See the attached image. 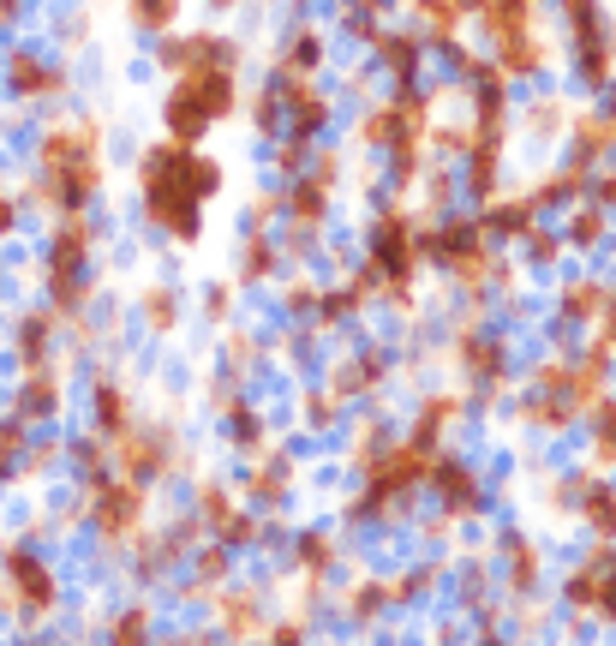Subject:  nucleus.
I'll list each match as a JSON object with an SVG mask.
<instances>
[{
  "instance_id": "obj_13",
  "label": "nucleus",
  "mask_w": 616,
  "mask_h": 646,
  "mask_svg": "<svg viewBox=\"0 0 616 646\" xmlns=\"http://www.w3.org/2000/svg\"><path fill=\"white\" fill-rule=\"evenodd\" d=\"M288 479H293V461H288V455H263L258 473L246 479V497H258V503H282Z\"/></svg>"
},
{
  "instance_id": "obj_30",
  "label": "nucleus",
  "mask_w": 616,
  "mask_h": 646,
  "mask_svg": "<svg viewBox=\"0 0 616 646\" xmlns=\"http://www.w3.org/2000/svg\"><path fill=\"white\" fill-rule=\"evenodd\" d=\"M19 7H24V0H0V24H12V19H19Z\"/></svg>"
},
{
  "instance_id": "obj_14",
  "label": "nucleus",
  "mask_w": 616,
  "mask_h": 646,
  "mask_svg": "<svg viewBox=\"0 0 616 646\" xmlns=\"http://www.w3.org/2000/svg\"><path fill=\"white\" fill-rule=\"evenodd\" d=\"M425 7V37L437 42V49H449L455 31H461V19H467V0H419Z\"/></svg>"
},
{
  "instance_id": "obj_27",
  "label": "nucleus",
  "mask_w": 616,
  "mask_h": 646,
  "mask_svg": "<svg viewBox=\"0 0 616 646\" xmlns=\"http://www.w3.org/2000/svg\"><path fill=\"white\" fill-rule=\"evenodd\" d=\"M144 628H150V616H144V611H132V616H121V623H114V640H138Z\"/></svg>"
},
{
  "instance_id": "obj_15",
  "label": "nucleus",
  "mask_w": 616,
  "mask_h": 646,
  "mask_svg": "<svg viewBox=\"0 0 616 646\" xmlns=\"http://www.w3.org/2000/svg\"><path fill=\"white\" fill-rule=\"evenodd\" d=\"M324 204H330V186L305 180V186H293V192H288V216L300 228H317V222H324Z\"/></svg>"
},
{
  "instance_id": "obj_26",
  "label": "nucleus",
  "mask_w": 616,
  "mask_h": 646,
  "mask_svg": "<svg viewBox=\"0 0 616 646\" xmlns=\"http://www.w3.org/2000/svg\"><path fill=\"white\" fill-rule=\"evenodd\" d=\"M586 515H593V527H598V539H605V533H610V491H605V485H598V491H593V503H586Z\"/></svg>"
},
{
  "instance_id": "obj_22",
  "label": "nucleus",
  "mask_w": 616,
  "mask_h": 646,
  "mask_svg": "<svg viewBox=\"0 0 616 646\" xmlns=\"http://www.w3.org/2000/svg\"><path fill=\"white\" fill-rule=\"evenodd\" d=\"M144 312H150V323H156V330H174V293H168V288L144 293Z\"/></svg>"
},
{
  "instance_id": "obj_31",
  "label": "nucleus",
  "mask_w": 616,
  "mask_h": 646,
  "mask_svg": "<svg viewBox=\"0 0 616 646\" xmlns=\"http://www.w3.org/2000/svg\"><path fill=\"white\" fill-rule=\"evenodd\" d=\"M210 7H240V0H210Z\"/></svg>"
},
{
  "instance_id": "obj_3",
  "label": "nucleus",
  "mask_w": 616,
  "mask_h": 646,
  "mask_svg": "<svg viewBox=\"0 0 616 646\" xmlns=\"http://www.w3.org/2000/svg\"><path fill=\"white\" fill-rule=\"evenodd\" d=\"M174 91L163 102V121L174 144H198L216 121H228L233 102H240V79L233 66H192V72H174Z\"/></svg>"
},
{
  "instance_id": "obj_5",
  "label": "nucleus",
  "mask_w": 616,
  "mask_h": 646,
  "mask_svg": "<svg viewBox=\"0 0 616 646\" xmlns=\"http://www.w3.org/2000/svg\"><path fill=\"white\" fill-rule=\"evenodd\" d=\"M0 563H7V581H12V605H24L31 616H42V611H54V575H49V563H42L36 551H24V545H12L7 556H0Z\"/></svg>"
},
{
  "instance_id": "obj_4",
  "label": "nucleus",
  "mask_w": 616,
  "mask_h": 646,
  "mask_svg": "<svg viewBox=\"0 0 616 646\" xmlns=\"http://www.w3.org/2000/svg\"><path fill=\"white\" fill-rule=\"evenodd\" d=\"M91 246H96L91 216H84V210H66L61 228H54V252H49V282H54V305H49V312H54V317L79 312L84 293H91V288H84V263H91Z\"/></svg>"
},
{
  "instance_id": "obj_18",
  "label": "nucleus",
  "mask_w": 616,
  "mask_h": 646,
  "mask_svg": "<svg viewBox=\"0 0 616 646\" xmlns=\"http://www.w3.org/2000/svg\"><path fill=\"white\" fill-rule=\"evenodd\" d=\"M126 19L138 24V31H168V24L180 19V0H126Z\"/></svg>"
},
{
  "instance_id": "obj_28",
  "label": "nucleus",
  "mask_w": 616,
  "mask_h": 646,
  "mask_svg": "<svg viewBox=\"0 0 616 646\" xmlns=\"http://www.w3.org/2000/svg\"><path fill=\"white\" fill-rule=\"evenodd\" d=\"M228 300H233V288H216L210 293V317H228Z\"/></svg>"
},
{
  "instance_id": "obj_24",
  "label": "nucleus",
  "mask_w": 616,
  "mask_h": 646,
  "mask_svg": "<svg viewBox=\"0 0 616 646\" xmlns=\"http://www.w3.org/2000/svg\"><path fill=\"white\" fill-rule=\"evenodd\" d=\"M598 233H605V210H593V216H575V222H568V240H575V246H593Z\"/></svg>"
},
{
  "instance_id": "obj_9",
  "label": "nucleus",
  "mask_w": 616,
  "mask_h": 646,
  "mask_svg": "<svg viewBox=\"0 0 616 646\" xmlns=\"http://www.w3.org/2000/svg\"><path fill=\"white\" fill-rule=\"evenodd\" d=\"M7 84L19 96H54V91H66V72L42 66L36 54H7Z\"/></svg>"
},
{
  "instance_id": "obj_16",
  "label": "nucleus",
  "mask_w": 616,
  "mask_h": 646,
  "mask_svg": "<svg viewBox=\"0 0 616 646\" xmlns=\"http://www.w3.org/2000/svg\"><path fill=\"white\" fill-rule=\"evenodd\" d=\"M132 425V414H126V395L114 389V384H96V431L102 437H121Z\"/></svg>"
},
{
  "instance_id": "obj_1",
  "label": "nucleus",
  "mask_w": 616,
  "mask_h": 646,
  "mask_svg": "<svg viewBox=\"0 0 616 646\" xmlns=\"http://www.w3.org/2000/svg\"><path fill=\"white\" fill-rule=\"evenodd\" d=\"M144 216H150L156 228L168 233V240L192 246L198 228H203V198L222 186V168H216L210 156H198V144H156V150H144Z\"/></svg>"
},
{
  "instance_id": "obj_7",
  "label": "nucleus",
  "mask_w": 616,
  "mask_h": 646,
  "mask_svg": "<svg viewBox=\"0 0 616 646\" xmlns=\"http://www.w3.org/2000/svg\"><path fill=\"white\" fill-rule=\"evenodd\" d=\"M168 72H192V66H240V49H233L228 37L216 31H198V37H174L163 42V54H156Z\"/></svg>"
},
{
  "instance_id": "obj_11",
  "label": "nucleus",
  "mask_w": 616,
  "mask_h": 646,
  "mask_svg": "<svg viewBox=\"0 0 616 646\" xmlns=\"http://www.w3.org/2000/svg\"><path fill=\"white\" fill-rule=\"evenodd\" d=\"M605 156H610V114L593 108V114H581V126H575V162H568V168L586 174L593 162H605Z\"/></svg>"
},
{
  "instance_id": "obj_21",
  "label": "nucleus",
  "mask_w": 616,
  "mask_h": 646,
  "mask_svg": "<svg viewBox=\"0 0 616 646\" xmlns=\"http://www.w3.org/2000/svg\"><path fill=\"white\" fill-rule=\"evenodd\" d=\"M19 449H24V419H7L0 425V479H7V467L19 461Z\"/></svg>"
},
{
  "instance_id": "obj_12",
  "label": "nucleus",
  "mask_w": 616,
  "mask_h": 646,
  "mask_svg": "<svg viewBox=\"0 0 616 646\" xmlns=\"http://www.w3.org/2000/svg\"><path fill=\"white\" fill-rule=\"evenodd\" d=\"M49 335H54V312H24L19 317V365L24 372L49 365Z\"/></svg>"
},
{
  "instance_id": "obj_20",
  "label": "nucleus",
  "mask_w": 616,
  "mask_h": 646,
  "mask_svg": "<svg viewBox=\"0 0 616 646\" xmlns=\"http://www.w3.org/2000/svg\"><path fill=\"white\" fill-rule=\"evenodd\" d=\"M605 300H610V293H605V282H575V288H563V312L568 317H605Z\"/></svg>"
},
{
  "instance_id": "obj_6",
  "label": "nucleus",
  "mask_w": 616,
  "mask_h": 646,
  "mask_svg": "<svg viewBox=\"0 0 616 646\" xmlns=\"http://www.w3.org/2000/svg\"><path fill=\"white\" fill-rule=\"evenodd\" d=\"M138 515H144V485L138 479H121V485H108L102 479L96 485V527H102V539H121L138 527Z\"/></svg>"
},
{
  "instance_id": "obj_2",
  "label": "nucleus",
  "mask_w": 616,
  "mask_h": 646,
  "mask_svg": "<svg viewBox=\"0 0 616 646\" xmlns=\"http://www.w3.org/2000/svg\"><path fill=\"white\" fill-rule=\"evenodd\" d=\"M42 174H49V204L54 210H84L102 186V126L79 121L42 138Z\"/></svg>"
},
{
  "instance_id": "obj_19",
  "label": "nucleus",
  "mask_w": 616,
  "mask_h": 646,
  "mask_svg": "<svg viewBox=\"0 0 616 646\" xmlns=\"http://www.w3.org/2000/svg\"><path fill=\"white\" fill-rule=\"evenodd\" d=\"M377 54H384V66L395 72V79H414V66H419V42L414 37H377Z\"/></svg>"
},
{
  "instance_id": "obj_10",
  "label": "nucleus",
  "mask_w": 616,
  "mask_h": 646,
  "mask_svg": "<svg viewBox=\"0 0 616 646\" xmlns=\"http://www.w3.org/2000/svg\"><path fill=\"white\" fill-rule=\"evenodd\" d=\"M49 414H61V377H54L49 365H36L19 389V419L31 425V419H49Z\"/></svg>"
},
{
  "instance_id": "obj_25",
  "label": "nucleus",
  "mask_w": 616,
  "mask_h": 646,
  "mask_svg": "<svg viewBox=\"0 0 616 646\" xmlns=\"http://www.w3.org/2000/svg\"><path fill=\"white\" fill-rule=\"evenodd\" d=\"M330 556H335V551H330V539H317V533H312V539H300V563L312 569V575H317V569H330Z\"/></svg>"
},
{
  "instance_id": "obj_8",
  "label": "nucleus",
  "mask_w": 616,
  "mask_h": 646,
  "mask_svg": "<svg viewBox=\"0 0 616 646\" xmlns=\"http://www.w3.org/2000/svg\"><path fill=\"white\" fill-rule=\"evenodd\" d=\"M425 479H437V497H443L455 515L479 509V479H473V467H467V461H455V455H431Z\"/></svg>"
},
{
  "instance_id": "obj_17",
  "label": "nucleus",
  "mask_w": 616,
  "mask_h": 646,
  "mask_svg": "<svg viewBox=\"0 0 616 646\" xmlns=\"http://www.w3.org/2000/svg\"><path fill=\"white\" fill-rule=\"evenodd\" d=\"M317 61H324V42H317V31H300V42L282 54V79H312Z\"/></svg>"
},
{
  "instance_id": "obj_29",
  "label": "nucleus",
  "mask_w": 616,
  "mask_h": 646,
  "mask_svg": "<svg viewBox=\"0 0 616 646\" xmlns=\"http://www.w3.org/2000/svg\"><path fill=\"white\" fill-rule=\"evenodd\" d=\"M12 222H19V216H12V198H7V192H0V233H7Z\"/></svg>"
},
{
  "instance_id": "obj_23",
  "label": "nucleus",
  "mask_w": 616,
  "mask_h": 646,
  "mask_svg": "<svg viewBox=\"0 0 616 646\" xmlns=\"http://www.w3.org/2000/svg\"><path fill=\"white\" fill-rule=\"evenodd\" d=\"M246 258H252V263H240V275H246V282H263V275L275 270V258H270V240H252V252H246Z\"/></svg>"
}]
</instances>
